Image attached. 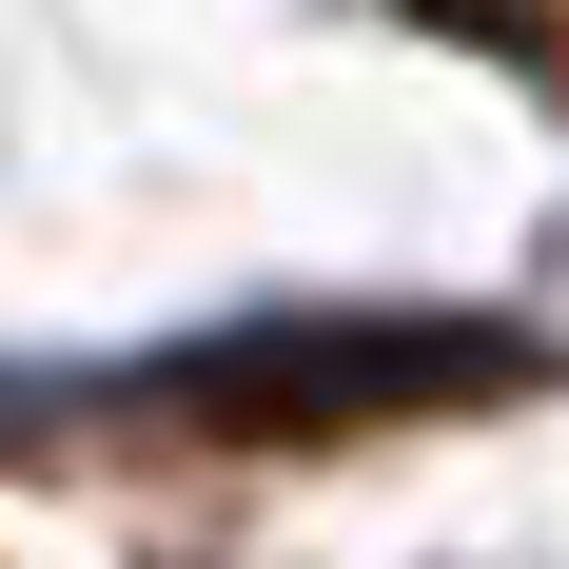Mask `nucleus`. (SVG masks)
I'll return each mask as SVG.
<instances>
[{
	"mask_svg": "<svg viewBox=\"0 0 569 569\" xmlns=\"http://www.w3.org/2000/svg\"><path fill=\"white\" fill-rule=\"evenodd\" d=\"M491 373V335H276V353H217L197 393L217 412H373V393H452Z\"/></svg>",
	"mask_w": 569,
	"mask_h": 569,
	"instance_id": "obj_1",
	"label": "nucleus"
}]
</instances>
